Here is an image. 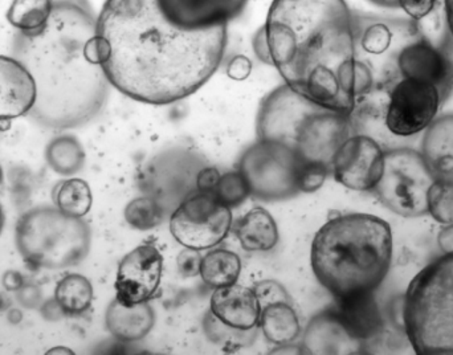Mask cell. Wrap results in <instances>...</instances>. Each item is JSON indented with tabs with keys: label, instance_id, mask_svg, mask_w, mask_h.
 Here are the masks:
<instances>
[{
	"label": "cell",
	"instance_id": "obj_1",
	"mask_svg": "<svg viewBox=\"0 0 453 355\" xmlns=\"http://www.w3.org/2000/svg\"><path fill=\"white\" fill-rule=\"evenodd\" d=\"M97 47L116 89L140 103L169 105L196 93L219 68L226 27L185 31L167 20L158 0H106Z\"/></svg>",
	"mask_w": 453,
	"mask_h": 355
},
{
	"label": "cell",
	"instance_id": "obj_2",
	"mask_svg": "<svg viewBox=\"0 0 453 355\" xmlns=\"http://www.w3.org/2000/svg\"><path fill=\"white\" fill-rule=\"evenodd\" d=\"M15 58L34 77L28 116L48 129L81 127L97 116L109 93L97 47V18L85 0H58L42 31L21 34Z\"/></svg>",
	"mask_w": 453,
	"mask_h": 355
},
{
	"label": "cell",
	"instance_id": "obj_3",
	"mask_svg": "<svg viewBox=\"0 0 453 355\" xmlns=\"http://www.w3.org/2000/svg\"><path fill=\"white\" fill-rule=\"evenodd\" d=\"M290 89L342 113L356 109L353 12L345 0H273L263 31Z\"/></svg>",
	"mask_w": 453,
	"mask_h": 355
},
{
	"label": "cell",
	"instance_id": "obj_4",
	"mask_svg": "<svg viewBox=\"0 0 453 355\" xmlns=\"http://www.w3.org/2000/svg\"><path fill=\"white\" fill-rule=\"evenodd\" d=\"M311 260L314 276L335 300L372 293L390 271L393 232L369 213L337 216L317 232Z\"/></svg>",
	"mask_w": 453,
	"mask_h": 355
},
{
	"label": "cell",
	"instance_id": "obj_5",
	"mask_svg": "<svg viewBox=\"0 0 453 355\" xmlns=\"http://www.w3.org/2000/svg\"><path fill=\"white\" fill-rule=\"evenodd\" d=\"M351 127V114L319 105L288 85L269 93L258 109V140L279 143L303 162L327 167L350 137Z\"/></svg>",
	"mask_w": 453,
	"mask_h": 355
},
{
	"label": "cell",
	"instance_id": "obj_6",
	"mask_svg": "<svg viewBox=\"0 0 453 355\" xmlns=\"http://www.w3.org/2000/svg\"><path fill=\"white\" fill-rule=\"evenodd\" d=\"M407 337L419 355H453V252L426 266L403 300Z\"/></svg>",
	"mask_w": 453,
	"mask_h": 355
},
{
	"label": "cell",
	"instance_id": "obj_7",
	"mask_svg": "<svg viewBox=\"0 0 453 355\" xmlns=\"http://www.w3.org/2000/svg\"><path fill=\"white\" fill-rule=\"evenodd\" d=\"M15 243L21 259L37 269H64L81 263L90 250V229L52 205L32 208L19 218Z\"/></svg>",
	"mask_w": 453,
	"mask_h": 355
},
{
	"label": "cell",
	"instance_id": "obj_8",
	"mask_svg": "<svg viewBox=\"0 0 453 355\" xmlns=\"http://www.w3.org/2000/svg\"><path fill=\"white\" fill-rule=\"evenodd\" d=\"M435 179L420 151L393 149L385 153L382 177L374 189L396 215L418 218L428 212V192Z\"/></svg>",
	"mask_w": 453,
	"mask_h": 355
},
{
	"label": "cell",
	"instance_id": "obj_9",
	"mask_svg": "<svg viewBox=\"0 0 453 355\" xmlns=\"http://www.w3.org/2000/svg\"><path fill=\"white\" fill-rule=\"evenodd\" d=\"M303 162L279 143L258 140L240 158L239 172L247 181L250 194L263 200L295 197Z\"/></svg>",
	"mask_w": 453,
	"mask_h": 355
},
{
	"label": "cell",
	"instance_id": "obj_10",
	"mask_svg": "<svg viewBox=\"0 0 453 355\" xmlns=\"http://www.w3.org/2000/svg\"><path fill=\"white\" fill-rule=\"evenodd\" d=\"M447 89L433 82L402 79L385 93L383 120L395 137L422 135L438 116Z\"/></svg>",
	"mask_w": 453,
	"mask_h": 355
},
{
	"label": "cell",
	"instance_id": "obj_11",
	"mask_svg": "<svg viewBox=\"0 0 453 355\" xmlns=\"http://www.w3.org/2000/svg\"><path fill=\"white\" fill-rule=\"evenodd\" d=\"M232 226L231 208L214 192H201L188 197L173 213L170 231L180 244L203 251L226 239Z\"/></svg>",
	"mask_w": 453,
	"mask_h": 355
},
{
	"label": "cell",
	"instance_id": "obj_12",
	"mask_svg": "<svg viewBox=\"0 0 453 355\" xmlns=\"http://www.w3.org/2000/svg\"><path fill=\"white\" fill-rule=\"evenodd\" d=\"M385 151L366 135H350L333 158L334 178L354 191L374 189L382 177Z\"/></svg>",
	"mask_w": 453,
	"mask_h": 355
},
{
	"label": "cell",
	"instance_id": "obj_13",
	"mask_svg": "<svg viewBox=\"0 0 453 355\" xmlns=\"http://www.w3.org/2000/svg\"><path fill=\"white\" fill-rule=\"evenodd\" d=\"M164 259L154 245L143 244L127 253L116 280V300L124 305L148 303L161 284Z\"/></svg>",
	"mask_w": 453,
	"mask_h": 355
},
{
	"label": "cell",
	"instance_id": "obj_14",
	"mask_svg": "<svg viewBox=\"0 0 453 355\" xmlns=\"http://www.w3.org/2000/svg\"><path fill=\"white\" fill-rule=\"evenodd\" d=\"M248 0H158L162 13L178 28L190 32L226 27L244 10Z\"/></svg>",
	"mask_w": 453,
	"mask_h": 355
},
{
	"label": "cell",
	"instance_id": "obj_15",
	"mask_svg": "<svg viewBox=\"0 0 453 355\" xmlns=\"http://www.w3.org/2000/svg\"><path fill=\"white\" fill-rule=\"evenodd\" d=\"M420 153L436 178L453 177V80L449 81L438 116L422 133Z\"/></svg>",
	"mask_w": 453,
	"mask_h": 355
},
{
	"label": "cell",
	"instance_id": "obj_16",
	"mask_svg": "<svg viewBox=\"0 0 453 355\" xmlns=\"http://www.w3.org/2000/svg\"><path fill=\"white\" fill-rule=\"evenodd\" d=\"M36 103V84L15 58L0 56V122L27 116Z\"/></svg>",
	"mask_w": 453,
	"mask_h": 355
},
{
	"label": "cell",
	"instance_id": "obj_17",
	"mask_svg": "<svg viewBox=\"0 0 453 355\" xmlns=\"http://www.w3.org/2000/svg\"><path fill=\"white\" fill-rule=\"evenodd\" d=\"M211 312L215 319L226 327L248 332L258 324L261 306L253 290L232 284L215 290Z\"/></svg>",
	"mask_w": 453,
	"mask_h": 355
},
{
	"label": "cell",
	"instance_id": "obj_18",
	"mask_svg": "<svg viewBox=\"0 0 453 355\" xmlns=\"http://www.w3.org/2000/svg\"><path fill=\"white\" fill-rule=\"evenodd\" d=\"M358 340L351 337L330 311L314 317L306 330L303 345L311 354H349L358 349Z\"/></svg>",
	"mask_w": 453,
	"mask_h": 355
},
{
	"label": "cell",
	"instance_id": "obj_19",
	"mask_svg": "<svg viewBox=\"0 0 453 355\" xmlns=\"http://www.w3.org/2000/svg\"><path fill=\"white\" fill-rule=\"evenodd\" d=\"M335 301L337 305L332 312L351 337L358 341L366 340L380 330L382 321L372 293Z\"/></svg>",
	"mask_w": 453,
	"mask_h": 355
},
{
	"label": "cell",
	"instance_id": "obj_20",
	"mask_svg": "<svg viewBox=\"0 0 453 355\" xmlns=\"http://www.w3.org/2000/svg\"><path fill=\"white\" fill-rule=\"evenodd\" d=\"M109 332L121 341L142 340L154 327V312L148 303L124 305L114 300L106 312Z\"/></svg>",
	"mask_w": 453,
	"mask_h": 355
},
{
	"label": "cell",
	"instance_id": "obj_21",
	"mask_svg": "<svg viewBox=\"0 0 453 355\" xmlns=\"http://www.w3.org/2000/svg\"><path fill=\"white\" fill-rule=\"evenodd\" d=\"M237 237L245 251L264 252L276 247L279 242V229L268 211L256 207L240 221Z\"/></svg>",
	"mask_w": 453,
	"mask_h": 355
},
{
	"label": "cell",
	"instance_id": "obj_22",
	"mask_svg": "<svg viewBox=\"0 0 453 355\" xmlns=\"http://www.w3.org/2000/svg\"><path fill=\"white\" fill-rule=\"evenodd\" d=\"M258 324L266 340L274 345H288L300 335L297 314L288 303L273 304L263 308Z\"/></svg>",
	"mask_w": 453,
	"mask_h": 355
},
{
	"label": "cell",
	"instance_id": "obj_23",
	"mask_svg": "<svg viewBox=\"0 0 453 355\" xmlns=\"http://www.w3.org/2000/svg\"><path fill=\"white\" fill-rule=\"evenodd\" d=\"M55 301L65 316H80L92 305V284L81 274H68L56 285Z\"/></svg>",
	"mask_w": 453,
	"mask_h": 355
},
{
	"label": "cell",
	"instance_id": "obj_24",
	"mask_svg": "<svg viewBox=\"0 0 453 355\" xmlns=\"http://www.w3.org/2000/svg\"><path fill=\"white\" fill-rule=\"evenodd\" d=\"M48 166L56 174L73 175L85 165V151L81 143L72 135L53 138L45 150Z\"/></svg>",
	"mask_w": 453,
	"mask_h": 355
},
{
	"label": "cell",
	"instance_id": "obj_25",
	"mask_svg": "<svg viewBox=\"0 0 453 355\" xmlns=\"http://www.w3.org/2000/svg\"><path fill=\"white\" fill-rule=\"evenodd\" d=\"M242 271V261L231 251L217 250L202 259L201 276L209 287L223 288L236 284Z\"/></svg>",
	"mask_w": 453,
	"mask_h": 355
},
{
	"label": "cell",
	"instance_id": "obj_26",
	"mask_svg": "<svg viewBox=\"0 0 453 355\" xmlns=\"http://www.w3.org/2000/svg\"><path fill=\"white\" fill-rule=\"evenodd\" d=\"M52 11V0H13L7 19L21 34H36L44 28Z\"/></svg>",
	"mask_w": 453,
	"mask_h": 355
},
{
	"label": "cell",
	"instance_id": "obj_27",
	"mask_svg": "<svg viewBox=\"0 0 453 355\" xmlns=\"http://www.w3.org/2000/svg\"><path fill=\"white\" fill-rule=\"evenodd\" d=\"M52 199L61 212L73 218H84L93 203L89 184L77 178L66 179L56 184Z\"/></svg>",
	"mask_w": 453,
	"mask_h": 355
},
{
	"label": "cell",
	"instance_id": "obj_28",
	"mask_svg": "<svg viewBox=\"0 0 453 355\" xmlns=\"http://www.w3.org/2000/svg\"><path fill=\"white\" fill-rule=\"evenodd\" d=\"M428 212L443 224H453V177L436 178L428 192Z\"/></svg>",
	"mask_w": 453,
	"mask_h": 355
},
{
	"label": "cell",
	"instance_id": "obj_29",
	"mask_svg": "<svg viewBox=\"0 0 453 355\" xmlns=\"http://www.w3.org/2000/svg\"><path fill=\"white\" fill-rule=\"evenodd\" d=\"M127 223L141 231H148L161 223L164 211L151 197H138L127 205L125 210Z\"/></svg>",
	"mask_w": 453,
	"mask_h": 355
},
{
	"label": "cell",
	"instance_id": "obj_30",
	"mask_svg": "<svg viewBox=\"0 0 453 355\" xmlns=\"http://www.w3.org/2000/svg\"><path fill=\"white\" fill-rule=\"evenodd\" d=\"M214 194L217 195L218 199L223 205L231 208L242 205L247 199L250 191L242 173L231 172L220 177L219 183H218L217 189H214Z\"/></svg>",
	"mask_w": 453,
	"mask_h": 355
},
{
	"label": "cell",
	"instance_id": "obj_31",
	"mask_svg": "<svg viewBox=\"0 0 453 355\" xmlns=\"http://www.w3.org/2000/svg\"><path fill=\"white\" fill-rule=\"evenodd\" d=\"M326 165L316 164V162H303L298 174V189L301 192H314L321 189L326 179Z\"/></svg>",
	"mask_w": 453,
	"mask_h": 355
},
{
	"label": "cell",
	"instance_id": "obj_32",
	"mask_svg": "<svg viewBox=\"0 0 453 355\" xmlns=\"http://www.w3.org/2000/svg\"><path fill=\"white\" fill-rule=\"evenodd\" d=\"M256 297L261 309L265 306L273 305V304L288 303L287 290L276 282H261L255 287Z\"/></svg>",
	"mask_w": 453,
	"mask_h": 355
},
{
	"label": "cell",
	"instance_id": "obj_33",
	"mask_svg": "<svg viewBox=\"0 0 453 355\" xmlns=\"http://www.w3.org/2000/svg\"><path fill=\"white\" fill-rule=\"evenodd\" d=\"M202 259L203 258H201L198 251L186 248L178 256V268L180 274L185 277H194L201 274Z\"/></svg>",
	"mask_w": 453,
	"mask_h": 355
},
{
	"label": "cell",
	"instance_id": "obj_34",
	"mask_svg": "<svg viewBox=\"0 0 453 355\" xmlns=\"http://www.w3.org/2000/svg\"><path fill=\"white\" fill-rule=\"evenodd\" d=\"M19 304L26 309H36L42 305V292L36 285L24 284L20 289L16 290Z\"/></svg>",
	"mask_w": 453,
	"mask_h": 355
},
{
	"label": "cell",
	"instance_id": "obj_35",
	"mask_svg": "<svg viewBox=\"0 0 453 355\" xmlns=\"http://www.w3.org/2000/svg\"><path fill=\"white\" fill-rule=\"evenodd\" d=\"M220 177L222 175L214 167L201 170L198 177H196V189L201 192H214L218 183H219Z\"/></svg>",
	"mask_w": 453,
	"mask_h": 355
},
{
	"label": "cell",
	"instance_id": "obj_36",
	"mask_svg": "<svg viewBox=\"0 0 453 355\" xmlns=\"http://www.w3.org/2000/svg\"><path fill=\"white\" fill-rule=\"evenodd\" d=\"M438 244L441 252H453V224H444V228L439 232Z\"/></svg>",
	"mask_w": 453,
	"mask_h": 355
},
{
	"label": "cell",
	"instance_id": "obj_37",
	"mask_svg": "<svg viewBox=\"0 0 453 355\" xmlns=\"http://www.w3.org/2000/svg\"><path fill=\"white\" fill-rule=\"evenodd\" d=\"M3 285L8 290H19L24 285L23 277L18 272H7L3 277Z\"/></svg>",
	"mask_w": 453,
	"mask_h": 355
},
{
	"label": "cell",
	"instance_id": "obj_38",
	"mask_svg": "<svg viewBox=\"0 0 453 355\" xmlns=\"http://www.w3.org/2000/svg\"><path fill=\"white\" fill-rule=\"evenodd\" d=\"M444 2V19H446L447 31L453 42V0H443Z\"/></svg>",
	"mask_w": 453,
	"mask_h": 355
},
{
	"label": "cell",
	"instance_id": "obj_39",
	"mask_svg": "<svg viewBox=\"0 0 453 355\" xmlns=\"http://www.w3.org/2000/svg\"><path fill=\"white\" fill-rule=\"evenodd\" d=\"M369 2L378 5V7L398 10V0H369Z\"/></svg>",
	"mask_w": 453,
	"mask_h": 355
},
{
	"label": "cell",
	"instance_id": "obj_40",
	"mask_svg": "<svg viewBox=\"0 0 453 355\" xmlns=\"http://www.w3.org/2000/svg\"><path fill=\"white\" fill-rule=\"evenodd\" d=\"M61 353L72 354V351H68V349H61V348L52 349V351H48V354H61Z\"/></svg>",
	"mask_w": 453,
	"mask_h": 355
},
{
	"label": "cell",
	"instance_id": "obj_41",
	"mask_svg": "<svg viewBox=\"0 0 453 355\" xmlns=\"http://www.w3.org/2000/svg\"><path fill=\"white\" fill-rule=\"evenodd\" d=\"M4 212H3L2 205H0V234H2L3 227H4Z\"/></svg>",
	"mask_w": 453,
	"mask_h": 355
},
{
	"label": "cell",
	"instance_id": "obj_42",
	"mask_svg": "<svg viewBox=\"0 0 453 355\" xmlns=\"http://www.w3.org/2000/svg\"><path fill=\"white\" fill-rule=\"evenodd\" d=\"M3 183V170H2V166H0V184Z\"/></svg>",
	"mask_w": 453,
	"mask_h": 355
}]
</instances>
